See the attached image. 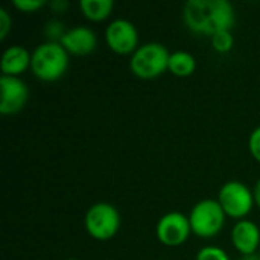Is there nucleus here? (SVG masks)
Listing matches in <instances>:
<instances>
[{
	"instance_id": "1",
	"label": "nucleus",
	"mask_w": 260,
	"mask_h": 260,
	"mask_svg": "<svg viewBox=\"0 0 260 260\" xmlns=\"http://www.w3.org/2000/svg\"><path fill=\"white\" fill-rule=\"evenodd\" d=\"M183 20L192 32L212 37L221 30H232L236 14L227 0H189L183 5Z\"/></svg>"
},
{
	"instance_id": "2",
	"label": "nucleus",
	"mask_w": 260,
	"mask_h": 260,
	"mask_svg": "<svg viewBox=\"0 0 260 260\" xmlns=\"http://www.w3.org/2000/svg\"><path fill=\"white\" fill-rule=\"evenodd\" d=\"M69 67V52L56 41H44L32 50L30 70L46 82L59 79Z\"/></svg>"
},
{
	"instance_id": "3",
	"label": "nucleus",
	"mask_w": 260,
	"mask_h": 260,
	"mask_svg": "<svg viewBox=\"0 0 260 260\" xmlns=\"http://www.w3.org/2000/svg\"><path fill=\"white\" fill-rule=\"evenodd\" d=\"M169 56L168 47L161 43L151 41L142 44L131 55L129 70L140 79H154L168 70Z\"/></svg>"
},
{
	"instance_id": "4",
	"label": "nucleus",
	"mask_w": 260,
	"mask_h": 260,
	"mask_svg": "<svg viewBox=\"0 0 260 260\" xmlns=\"http://www.w3.org/2000/svg\"><path fill=\"white\" fill-rule=\"evenodd\" d=\"M225 218L227 215L218 200L210 198L198 201L189 213L192 233L203 239H210L219 235L224 229Z\"/></svg>"
},
{
	"instance_id": "5",
	"label": "nucleus",
	"mask_w": 260,
	"mask_h": 260,
	"mask_svg": "<svg viewBox=\"0 0 260 260\" xmlns=\"http://www.w3.org/2000/svg\"><path fill=\"white\" fill-rule=\"evenodd\" d=\"M87 233L98 241H108L120 229L119 210L110 203H96L88 207L84 216Z\"/></svg>"
},
{
	"instance_id": "6",
	"label": "nucleus",
	"mask_w": 260,
	"mask_h": 260,
	"mask_svg": "<svg viewBox=\"0 0 260 260\" xmlns=\"http://www.w3.org/2000/svg\"><path fill=\"white\" fill-rule=\"evenodd\" d=\"M218 203L227 216L235 219H245L254 206L253 190L248 189L242 181L232 180L221 186L218 193Z\"/></svg>"
},
{
	"instance_id": "7",
	"label": "nucleus",
	"mask_w": 260,
	"mask_h": 260,
	"mask_svg": "<svg viewBox=\"0 0 260 260\" xmlns=\"http://www.w3.org/2000/svg\"><path fill=\"white\" fill-rule=\"evenodd\" d=\"M192 233L189 216L180 212H169L163 215L155 227V235L158 241L166 247L183 245Z\"/></svg>"
},
{
	"instance_id": "8",
	"label": "nucleus",
	"mask_w": 260,
	"mask_h": 260,
	"mask_svg": "<svg viewBox=\"0 0 260 260\" xmlns=\"http://www.w3.org/2000/svg\"><path fill=\"white\" fill-rule=\"evenodd\" d=\"M105 41L114 53L133 55L139 47L137 27L126 18H116L105 27Z\"/></svg>"
},
{
	"instance_id": "9",
	"label": "nucleus",
	"mask_w": 260,
	"mask_h": 260,
	"mask_svg": "<svg viewBox=\"0 0 260 260\" xmlns=\"http://www.w3.org/2000/svg\"><path fill=\"white\" fill-rule=\"evenodd\" d=\"M29 98L27 85L17 76L0 78V113L3 116H12L23 110Z\"/></svg>"
},
{
	"instance_id": "10",
	"label": "nucleus",
	"mask_w": 260,
	"mask_h": 260,
	"mask_svg": "<svg viewBox=\"0 0 260 260\" xmlns=\"http://www.w3.org/2000/svg\"><path fill=\"white\" fill-rule=\"evenodd\" d=\"M230 238L238 253L242 256L254 254L260 244L259 225L250 219H241L233 225Z\"/></svg>"
},
{
	"instance_id": "11",
	"label": "nucleus",
	"mask_w": 260,
	"mask_h": 260,
	"mask_svg": "<svg viewBox=\"0 0 260 260\" xmlns=\"http://www.w3.org/2000/svg\"><path fill=\"white\" fill-rule=\"evenodd\" d=\"M59 43L69 53L84 56V55L91 53L96 49L98 37L87 26H75L66 30Z\"/></svg>"
},
{
	"instance_id": "12",
	"label": "nucleus",
	"mask_w": 260,
	"mask_h": 260,
	"mask_svg": "<svg viewBox=\"0 0 260 260\" xmlns=\"http://www.w3.org/2000/svg\"><path fill=\"white\" fill-rule=\"evenodd\" d=\"M30 58H32V52H29L26 47L18 44L9 46L2 55V61H0L2 73L5 76L20 78V75L24 70L30 69Z\"/></svg>"
},
{
	"instance_id": "13",
	"label": "nucleus",
	"mask_w": 260,
	"mask_h": 260,
	"mask_svg": "<svg viewBox=\"0 0 260 260\" xmlns=\"http://www.w3.org/2000/svg\"><path fill=\"white\" fill-rule=\"evenodd\" d=\"M195 69H197V58L190 52H187V50H175V52H171L168 70L174 76L187 78V76L193 75Z\"/></svg>"
},
{
	"instance_id": "14",
	"label": "nucleus",
	"mask_w": 260,
	"mask_h": 260,
	"mask_svg": "<svg viewBox=\"0 0 260 260\" xmlns=\"http://www.w3.org/2000/svg\"><path fill=\"white\" fill-rule=\"evenodd\" d=\"M114 2L113 0H81L79 9L84 17L91 21H102L113 12Z\"/></svg>"
},
{
	"instance_id": "15",
	"label": "nucleus",
	"mask_w": 260,
	"mask_h": 260,
	"mask_svg": "<svg viewBox=\"0 0 260 260\" xmlns=\"http://www.w3.org/2000/svg\"><path fill=\"white\" fill-rule=\"evenodd\" d=\"M212 41V47L218 52V53H227L233 49L235 46V37L232 30H221L216 32L215 35L210 37Z\"/></svg>"
},
{
	"instance_id": "16",
	"label": "nucleus",
	"mask_w": 260,
	"mask_h": 260,
	"mask_svg": "<svg viewBox=\"0 0 260 260\" xmlns=\"http://www.w3.org/2000/svg\"><path fill=\"white\" fill-rule=\"evenodd\" d=\"M195 260H230V257L222 248L215 245H207L197 253Z\"/></svg>"
},
{
	"instance_id": "17",
	"label": "nucleus",
	"mask_w": 260,
	"mask_h": 260,
	"mask_svg": "<svg viewBox=\"0 0 260 260\" xmlns=\"http://www.w3.org/2000/svg\"><path fill=\"white\" fill-rule=\"evenodd\" d=\"M66 30L67 29H64L62 23L58 21V20H50L44 26V35L49 38L47 41H56V43H59L61 38H62V35L66 34Z\"/></svg>"
},
{
	"instance_id": "18",
	"label": "nucleus",
	"mask_w": 260,
	"mask_h": 260,
	"mask_svg": "<svg viewBox=\"0 0 260 260\" xmlns=\"http://www.w3.org/2000/svg\"><path fill=\"white\" fill-rule=\"evenodd\" d=\"M12 5L21 12H35L41 9L46 5V2L44 0H14Z\"/></svg>"
},
{
	"instance_id": "19",
	"label": "nucleus",
	"mask_w": 260,
	"mask_h": 260,
	"mask_svg": "<svg viewBox=\"0 0 260 260\" xmlns=\"http://www.w3.org/2000/svg\"><path fill=\"white\" fill-rule=\"evenodd\" d=\"M248 149L251 157L260 163V126L254 128L248 137Z\"/></svg>"
},
{
	"instance_id": "20",
	"label": "nucleus",
	"mask_w": 260,
	"mask_h": 260,
	"mask_svg": "<svg viewBox=\"0 0 260 260\" xmlns=\"http://www.w3.org/2000/svg\"><path fill=\"white\" fill-rule=\"evenodd\" d=\"M12 27V18H11V14L5 9V8H0V38L5 40L9 34Z\"/></svg>"
},
{
	"instance_id": "21",
	"label": "nucleus",
	"mask_w": 260,
	"mask_h": 260,
	"mask_svg": "<svg viewBox=\"0 0 260 260\" xmlns=\"http://www.w3.org/2000/svg\"><path fill=\"white\" fill-rule=\"evenodd\" d=\"M49 8L55 12H64L69 8V2L66 0H53L49 3Z\"/></svg>"
},
{
	"instance_id": "22",
	"label": "nucleus",
	"mask_w": 260,
	"mask_h": 260,
	"mask_svg": "<svg viewBox=\"0 0 260 260\" xmlns=\"http://www.w3.org/2000/svg\"><path fill=\"white\" fill-rule=\"evenodd\" d=\"M253 195H254V204L260 209V180L254 184V189H253Z\"/></svg>"
},
{
	"instance_id": "23",
	"label": "nucleus",
	"mask_w": 260,
	"mask_h": 260,
	"mask_svg": "<svg viewBox=\"0 0 260 260\" xmlns=\"http://www.w3.org/2000/svg\"><path fill=\"white\" fill-rule=\"evenodd\" d=\"M241 260H260V256L254 253V254H250V256H242Z\"/></svg>"
}]
</instances>
